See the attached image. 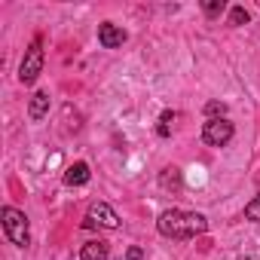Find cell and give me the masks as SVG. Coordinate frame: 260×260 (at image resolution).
<instances>
[{
	"label": "cell",
	"instance_id": "ba28073f",
	"mask_svg": "<svg viewBox=\"0 0 260 260\" xmlns=\"http://www.w3.org/2000/svg\"><path fill=\"white\" fill-rule=\"evenodd\" d=\"M107 257H110V248H107V242H101V239L86 242L83 251H80V260H107Z\"/></svg>",
	"mask_w": 260,
	"mask_h": 260
},
{
	"label": "cell",
	"instance_id": "9a60e30c",
	"mask_svg": "<svg viewBox=\"0 0 260 260\" xmlns=\"http://www.w3.org/2000/svg\"><path fill=\"white\" fill-rule=\"evenodd\" d=\"M156 135H159V138H169V135H172L169 122H162V119H159V125H156Z\"/></svg>",
	"mask_w": 260,
	"mask_h": 260
},
{
	"label": "cell",
	"instance_id": "277c9868",
	"mask_svg": "<svg viewBox=\"0 0 260 260\" xmlns=\"http://www.w3.org/2000/svg\"><path fill=\"white\" fill-rule=\"evenodd\" d=\"M83 226L86 230H119V214L107 202H95V205H89Z\"/></svg>",
	"mask_w": 260,
	"mask_h": 260
},
{
	"label": "cell",
	"instance_id": "30bf717a",
	"mask_svg": "<svg viewBox=\"0 0 260 260\" xmlns=\"http://www.w3.org/2000/svg\"><path fill=\"white\" fill-rule=\"evenodd\" d=\"M159 184L166 187V190H181V184H184V178H181V172L172 166V169H166L162 175H159Z\"/></svg>",
	"mask_w": 260,
	"mask_h": 260
},
{
	"label": "cell",
	"instance_id": "5bb4252c",
	"mask_svg": "<svg viewBox=\"0 0 260 260\" xmlns=\"http://www.w3.org/2000/svg\"><path fill=\"white\" fill-rule=\"evenodd\" d=\"M223 110H226V104H220V101H208V107H205V113H208L211 119H217V113L223 116Z\"/></svg>",
	"mask_w": 260,
	"mask_h": 260
},
{
	"label": "cell",
	"instance_id": "52a82bcc",
	"mask_svg": "<svg viewBox=\"0 0 260 260\" xmlns=\"http://www.w3.org/2000/svg\"><path fill=\"white\" fill-rule=\"evenodd\" d=\"M89 178H92V172H89L86 162H74V166L64 172V184H68V187H83V184H89Z\"/></svg>",
	"mask_w": 260,
	"mask_h": 260
},
{
	"label": "cell",
	"instance_id": "6da1fadb",
	"mask_svg": "<svg viewBox=\"0 0 260 260\" xmlns=\"http://www.w3.org/2000/svg\"><path fill=\"white\" fill-rule=\"evenodd\" d=\"M156 230H159L166 239H193V236H202V233L208 230V220H205V214H199V211L172 208V211H162V214H159Z\"/></svg>",
	"mask_w": 260,
	"mask_h": 260
},
{
	"label": "cell",
	"instance_id": "9c48e42d",
	"mask_svg": "<svg viewBox=\"0 0 260 260\" xmlns=\"http://www.w3.org/2000/svg\"><path fill=\"white\" fill-rule=\"evenodd\" d=\"M46 113H49V95H46V92H34V95H31V104H28V116H31L34 122H40Z\"/></svg>",
	"mask_w": 260,
	"mask_h": 260
},
{
	"label": "cell",
	"instance_id": "3957f363",
	"mask_svg": "<svg viewBox=\"0 0 260 260\" xmlns=\"http://www.w3.org/2000/svg\"><path fill=\"white\" fill-rule=\"evenodd\" d=\"M43 71V40L34 37V43L25 49V58H22V68H19V83L22 86H34L37 77Z\"/></svg>",
	"mask_w": 260,
	"mask_h": 260
},
{
	"label": "cell",
	"instance_id": "2e32d148",
	"mask_svg": "<svg viewBox=\"0 0 260 260\" xmlns=\"http://www.w3.org/2000/svg\"><path fill=\"white\" fill-rule=\"evenodd\" d=\"M125 257H128V260H141V257H144V251H141V248H128V254H125Z\"/></svg>",
	"mask_w": 260,
	"mask_h": 260
},
{
	"label": "cell",
	"instance_id": "8fae6325",
	"mask_svg": "<svg viewBox=\"0 0 260 260\" xmlns=\"http://www.w3.org/2000/svg\"><path fill=\"white\" fill-rule=\"evenodd\" d=\"M230 25H233V28L248 25V13H245V7H233V10H230Z\"/></svg>",
	"mask_w": 260,
	"mask_h": 260
},
{
	"label": "cell",
	"instance_id": "4fadbf2b",
	"mask_svg": "<svg viewBox=\"0 0 260 260\" xmlns=\"http://www.w3.org/2000/svg\"><path fill=\"white\" fill-rule=\"evenodd\" d=\"M245 217H248V220H260V193L245 205Z\"/></svg>",
	"mask_w": 260,
	"mask_h": 260
},
{
	"label": "cell",
	"instance_id": "8992f818",
	"mask_svg": "<svg viewBox=\"0 0 260 260\" xmlns=\"http://www.w3.org/2000/svg\"><path fill=\"white\" fill-rule=\"evenodd\" d=\"M98 43H101L104 49H116V46L125 43V31L116 28L113 22H101V25H98Z\"/></svg>",
	"mask_w": 260,
	"mask_h": 260
},
{
	"label": "cell",
	"instance_id": "7c38bea8",
	"mask_svg": "<svg viewBox=\"0 0 260 260\" xmlns=\"http://www.w3.org/2000/svg\"><path fill=\"white\" fill-rule=\"evenodd\" d=\"M202 10H205V16H220L226 10V4H223V0H205Z\"/></svg>",
	"mask_w": 260,
	"mask_h": 260
},
{
	"label": "cell",
	"instance_id": "7a4b0ae2",
	"mask_svg": "<svg viewBox=\"0 0 260 260\" xmlns=\"http://www.w3.org/2000/svg\"><path fill=\"white\" fill-rule=\"evenodd\" d=\"M0 217H4V233H7V239H10L13 245L25 248V245L31 242V233H28V217H25V211H19V208L7 205L4 211H0Z\"/></svg>",
	"mask_w": 260,
	"mask_h": 260
},
{
	"label": "cell",
	"instance_id": "e0dca14e",
	"mask_svg": "<svg viewBox=\"0 0 260 260\" xmlns=\"http://www.w3.org/2000/svg\"><path fill=\"white\" fill-rule=\"evenodd\" d=\"M251 260H260V257H251Z\"/></svg>",
	"mask_w": 260,
	"mask_h": 260
},
{
	"label": "cell",
	"instance_id": "5b68a950",
	"mask_svg": "<svg viewBox=\"0 0 260 260\" xmlns=\"http://www.w3.org/2000/svg\"><path fill=\"white\" fill-rule=\"evenodd\" d=\"M233 135H236V128H233V122H230L226 116L208 119V122L202 125V141H205L208 147H223V144L233 141Z\"/></svg>",
	"mask_w": 260,
	"mask_h": 260
}]
</instances>
